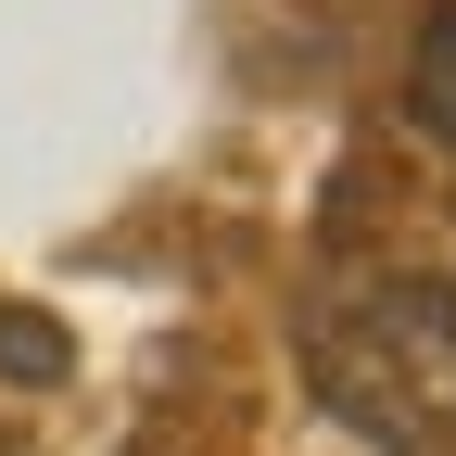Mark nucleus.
<instances>
[{
    "label": "nucleus",
    "mask_w": 456,
    "mask_h": 456,
    "mask_svg": "<svg viewBox=\"0 0 456 456\" xmlns=\"http://www.w3.org/2000/svg\"><path fill=\"white\" fill-rule=\"evenodd\" d=\"M305 393L393 456H456V266H330L305 317Z\"/></svg>",
    "instance_id": "obj_1"
},
{
    "label": "nucleus",
    "mask_w": 456,
    "mask_h": 456,
    "mask_svg": "<svg viewBox=\"0 0 456 456\" xmlns=\"http://www.w3.org/2000/svg\"><path fill=\"white\" fill-rule=\"evenodd\" d=\"M406 127L456 152V0H431V26H419V51H406Z\"/></svg>",
    "instance_id": "obj_2"
},
{
    "label": "nucleus",
    "mask_w": 456,
    "mask_h": 456,
    "mask_svg": "<svg viewBox=\"0 0 456 456\" xmlns=\"http://www.w3.org/2000/svg\"><path fill=\"white\" fill-rule=\"evenodd\" d=\"M0 355H13V380L38 393V380H64V330L51 317H0Z\"/></svg>",
    "instance_id": "obj_3"
}]
</instances>
